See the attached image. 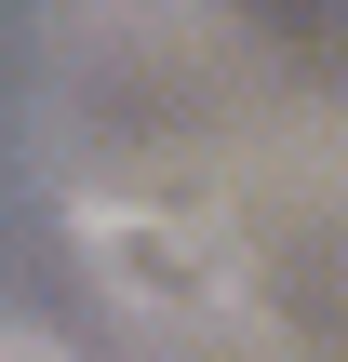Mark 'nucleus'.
Segmentation results:
<instances>
[{
    "instance_id": "2",
    "label": "nucleus",
    "mask_w": 348,
    "mask_h": 362,
    "mask_svg": "<svg viewBox=\"0 0 348 362\" xmlns=\"http://www.w3.org/2000/svg\"><path fill=\"white\" fill-rule=\"evenodd\" d=\"M0 362H67V349H54L40 322H0Z\"/></svg>"
},
{
    "instance_id": "1",
    "label": "nucleus",
    "mask_w": 348,
    "mask_h": 362,
    "mask_svg": "<svg viewBox=\"0 0 348 362\" xmlns=\"http://www.w3.org/2000/svg\"><path fill=\"white\" fill-rule=\"evenodd\" d=\"M67 228H80V255H94V282L134 309V322H215V309H241L255 296V242H241V215L201 188V175H94L80 202H67Z\"/></svg>"
}]
</instances>
